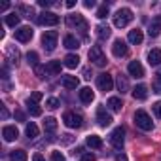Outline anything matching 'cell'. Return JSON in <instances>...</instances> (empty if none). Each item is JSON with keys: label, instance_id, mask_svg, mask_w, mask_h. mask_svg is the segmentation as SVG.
I'll return each instance as SVG.
<instances>
[{"label": "cell", "instance_id": "1", "mask_svg": "<svg viewBox=\"0 0 161 161\" xmlns=\"http://www.w3.org/2000/svg\"><path fill=\"white\" fill-rule=\"evenodd\" d=\"M131 21H133V12L129 8H119L114 15V27H118V29L127 27Z\"/></svg>", "mask_w": 161, "mask_h": 161}, {"label": "cell", "instance_id": "2", "mask_svg": "<svg viewBox=\"0 0 161 161\" xmlns=\"http://www.w3.org/2000/svg\"><path fill=\"white\" fill-rule=\"evenodd\" d=\"M66 25H68L70 29L80 31L82 34H86V32H87V21L84 19V15H78V14L68 15V17H66Z\"/></svg>", "mask_w": 161, "mask_h": 161}, {"label": "cell", "instance_id": "3", "mask_svg": "<svg viewBox=\"0 0 161 161\" xmlns=\"http://www.w3.org/2000/svg\"><path fill=\"white\" fill-rule=\"evenodd\" d=\"M135 123H136V127H140L142 131H152V129H153V121H152V118L148 116V112H144V110H136V112H135Z\"/></svg>", "mask_w": 161, "mask_h": 161}, {"label": "cell", "instance_id": "4", "mask_svg": "<svg viewBox=\"0 0 161 161\" xmlns=\"http://www.w3.org/2000/svg\"><path fill=\"white\" fill-rule=\"evenodd\" d=\"M57 38H59L57 31H46L42 34V46H44V49L46 51H53L55 46H57Z\"/></svg>", "mask_w": 161, "mask_h": 161}, {"label": "cell", "instance_id": "5", "mask_svg": "<svg viewBox=\"0 0 161 161\" xmlns=\"http://www.w3.org/2000/svg\"><path fill=\"white\" fill-rule=\"evenodd\" d=\"M63 121H64V125L70 127V129H80V127L84 125L82 116H80V114H74V112H64Z\"/></svg>", "mask_w": 161, "mask_h": 161}, {"label": "cell", "instance_id": "6", "mask_svg": "<svg viewBox=\"0 0 161 161\" xmlns=\"http://www.w3.org/2000/svg\"><path fill=\"white\" fill-rule=\"evenodd\" d=\"M36 23L38 25H44V27H55L59 23V15H55L53 12H42L36 17Z\"/></svg>", "mask_w": 161, "mask_h": 161}, {"label": "cell", "instance_id": "7", "mask_svg": "<svg viewBox=\"0 0 161 161\" xmlns=\"http://www.w3.org/2000/svg\"><path fill=\"white\" fill-rule=\"evenodd\" d=\"M97 86L101 91H112L114 89V78L108 72H103L97 76Z\"/></svg>", "mask_w": 161, "mask_h": 161}, {"label": "cell", "instance_id": "8", "mask_svg": "<svg viewBox=\"0 0 161 161\" xmlns=\"http://www.w3.org/2000/svg\"><path fill=\"white\" fill-rule=\"evenodd\" d=\"M89 61H93L97 66H104L108 61H106V57H104V53H103V47L101 46H93L91 49H89Z\"/></svg>", "mask_w": 161, "mask_h": 161}, {"label": "cell", "instance_id": "9", "mask_svg": "<svg viewBox=\"0 0 161 161\" xmlns=\"http://www.w3.org/2000/svg\"><path fill=\"white\" fill-rule=\"evenodd\" d=\"M110 142L114 148L121 150L123 148V142H125V129L123 127H116L112 133H110Z\"/></svg>", "mask_w": 161, "mask_h": 161}, {"label": "cell", "instance_id": "10", "mask_svg": "<svg viewBox=\"0 0 161 161\" xmlns=\"http://www.w3.org/2000/svg\"><path fill=\"white\" fill-rule=\"evenodd\" d=\"M127 51H129V47H127V44H125L121 38L114 40V44H112V53H114V57L121 59V57H125V55H127Z\"/></svg>", "mask_w": 161, "mask_h": 161}, {"label": "cell", "instance_id": "11", "mask_svg": "<svg viewBox=\"0 0 161 161\" xmlns=\"http://www.w3.org/2000/svg\"><path fill=\"white\" fill-rule=\"evenodd\" d=\"M32 34H34V31L31 27H19L15 31V40L17 42H31L32 40Z\"/></svg>", "mask_w": 161, "mask_h": 161}, {"label": "cell", "instance_id": "12", "mask_svg": "<svg viewBox=\"0 0 161 161\" xmlns=\"http://www.w3.org/2000/svg\"><path fill=\"white\" fill-rule=\"evenodd\" d=\"M127 70H129V74L133 78H144V66L140 64V61H131Z\"/></svg>", "mask_w": 161, "mask_h": 161}, {"label": "cell", "instance_id": "13", "mask_svg": "<svg viewBox=\"0 0 161 161\" xmlns=\"http://www.w3.org/2000/svg\"><path fill=\"white\" fill-rule=\"evenodd\" d=\"M2 136H4L6 142H14V140L19 136V131H17L15 125H6V127L2 129Z\"/></svg>", "mask_w": 161, "mask_h": 161}, {"label": "cell", "instance_id": "14", "mask_svg": "<svg viewBox=\"0 0 161 161\" xmlns=\"http://www.w3.org/2000/svg\"><path fill=\"white\" fill-rule=\"evenodd\" d=\"M97 121H99L101 127H108L114 119H112V116H110L104 108H99V110H97Z\"/></svg>", "mask_w": 161, "mask_h": 161}, {"label": "cell", "instance_id": "15", "mask_svg": "<svg viewBox=\"0 0 161 161\" xmlns=\"http://www.w3.org/2000/svg\"><path fill=\"white\" fill-rule=\"evenodd\" d=\"M159 32H161V15L153 17V19H152V23H150V29H148V34H150L152 38H157V36H159Z\"/></svg>", "mask_w": 161, "mask_h": 161}, {"label": "cell", "instance_id": "16", "mask_svg": "<svg viewBox=\"0 0 161 161\" xmlns=\"http://www.w3.org/2000/svg\"><path fill=\"white\" fill-rule=\"evenodd\" d=\"M78 95H80V101H82L84 104H89V103L95 99V93L91 91V87H82Z\"/></svg>", "mask_w": 161, "mask_h": 161}, {"label": "cell", "instance_id": "17", "mask_svg": "<svg viewBox=\"0 0 161 161\" xmlns=\"http://www.w3.org/2000/svg\"><path fill=\"white\" fill-rule=\"evenodd\" d=\"M127 40H129L131 44L138 46V44H142V40H144V34H142V31H140V29H133V31H129V36H127Z\"/></svg>", "mask_w": 161, "mask_h": 161}, {"label": "cell", "instance_id": "18", "mask_svg": "<svg viewBox=\"0 0 161 161\" xmlns=\"http://www.w3.org/2000/svg\"><path fill=\"white\" fill-rule=\"evenodd\" d=\"M61 84H63V87H66V89H76V87L80 86V80H78L76 76H63Z\"/></svg>", "mask_w": 161, "mask_h": 161}, {"label": "cell", "instance_id": "19", "mask_svg": "<svg viewBox=\"0 0 161 161\" xmlns=\"http://www.w3.org/2000/svg\"><path fill=\"white\" fill-rule=\"evenodd\" d=\"M146 97H148V87H146V86L140 84V86H136V87L133 89V99H135V101H144Z\"/></svg>", "mask_w": 161, "mask_h": 161}, {"label": "cell", "instance_id": "20", "mask_svg": "<svg viewBox=\"0 0 161 161\" xmlns=\"http://www.w3.org/2000/svg\"><path fill=\"white\" fill-rule=\"evenodd\" d=\"M63 44H64L66 49H78L80 47V40L76 36H72V34H66L64 40H63Z\"/></svg>", "mask_w": 161, "mask_h": 161}, {"label": "cell", "instance_id": "21", "mask_svg": "<svg viewBox=\"0 0 161 161\" xmlns=\"http://www.w3.org/2000/svg\"><path fill=\"white\" fill-rule=\"evenodd\" d=\"M46 72L51 74V76L61 74V61H49V63L46 64Z\"/></svg>", "mask_w": 161, "mask_h": 161}, {"label": "cell", "instance_id": "22", "mask_svg": "<svg viewBox=\"0 0 161 161\" xmlns=\"http://www.w3.org/2000/svg\"><path fill=\"white\" fill-rule=\"evenodd\" d=\"M148 63H150L152 66L161 64V49H152V51L148 53Z\"/></svg>", "mask_w": 161, "mask_h": 161}, {"label": "cell", "instance_id": "23", "mask_svg": "<svg viewBox=\"0 0 161 161\" xmlns=\"http://www.w3.org/2000/svg\"><path fill=\"white\" fill-rule=\"evenodd\" d=\"M116 86H118V89L121 91V95H123V93H127V91H129V80H127V76L119 74V76H118V82H116Z\"/></svg>", "mask_w": 161, "mask_h": 161}, {"label": "cell", "instance_id": "24", "mask_svg": "<svg viewBox=\"0 0 161 161\" xmlns=\"http://www.w3.org/2000/svg\"><path fill=\"white\" fill-rule=\"evenodd\" d=\"M66 68H76L78 64H80V57L78 55H74V53H68L66 57H64V63H63Z\"/></svg>", "mask_w": 161, "mask_h": 161}, {"label": "cell", "instance_id": "25", "mask_svg": "<svg viewBox=\"0 0 161 161\" xmlns=\"http://www.w3.org/2000/svg\"><path fill=\"white\" fill-rule=\"evenodd\" d=\"M44 131L49 133V135L55 133V131H57V119H55V118H46V119H44Z\"/></svg>", "mask_w": 161, "mask_h": 161}, {"label": "cell", "instance_id": "26", "mask_svg": "<svg viewBox=\"0 0 161 161\" xmlns=\"http://www.w3.org/2000/svg\"><path fill=\"white\" fill-rule=\"evenodd\" d=\"M95 31H97V38H99V40H106V38L110 36V32H112L108 25H99Z\"/></svg>", "mask_w": 161, "mask_h": 161}, {"label": "cell", "instance_id": "27", "mask_svg": "<svg viewBox=\"0 0 161 161\" xmlns=\"http://www.w3.org/2000/svg\"><path fill=\"white\" fill-rule=\"evenodd\" d=\"M87 146L93 148V150L103 148V140H101V136H97V135H89V136H87Z\"/></svg>", "mask_w": 161, "mask_h": 161}, {"label": "cell", "instance_id": "28", "mask_svg": "<svg viewBox=\"0 0 161 161\" xmlns=\"http://www.w3.org/2000/svg\"><path fill=\"white\" fill-rule=\"evenodd\" d=\"M108 106H110V110L119 112V110H121V106H123V103H121V99H119V97H110V99H108Z\"/></svg>", "mask_w": 161, "mask_h": 161}, {"label": "cell", "instance_id": "29", "mask_svg": "<svg viewBox=\"0 0 161 161\" xmlns=\"http://www.w3.org/2000/svg\"><path fill=\"white\" fill-rule=\"evenodd\" d=\"M10 159H12V161H27V159H29V155H27V152H25V150H14V152H12V155H10Z\"/></svg>", "mask_w": 161, "mask_h": 161}, {"label": "cell", "instance_id": "30", "mask_svg": "<svg viewBox=\"0 0 161 161\" xmlns=\"http://www.w3.org/2000/svg\"><path fill=\"white\" fill-rule=\"evenodd\" d=\"M25 133H27V136H29V140H32V138H36L38 136V127H36V123H27V129H25Z\"/></svg>", "mask_w": 161, "mask_h": 161}, {"label": "cell", "instance_id": "31", "mask_svg": "<svg viewBox=\"0 0 161 161\" xmlns=\"http://www.w3.org/2000/svg\"><path fill=\"white\" fill-rule=\"evenodd\" d=\"M19 19H21V17L14 12V14L6 15V25H8V27H17V25H19Z\"/></svg>", "mask_w": 161, "mask_h": 161}, {"label": "cell", "instance_id": "32", "mask_svg": "<svg viewBox=\"0 0 161 161\" xmlns=\"http://www.w3.org/2000/svg\"><path fill=\"white\" fill-rule=\"evenodd\" d=\"M27 63L36 68V66H38V53H36V51H29V53H27Z\"/></svg>", "mask_w": 161, "mask_h": 161}, {"label": "cell", "instance_id": "33", "mask_svg": "<svg viewBox=\"0 0 161 161\" xmlns=\"http://www.w3.org/2000/svg\"><path fill=\"white\" fill-rule=\"evenodd\" d=\"M27 104H29V112H31V116H34V118L42 116V108H40L38 104H34V103H27Z\"/></svg>", "mask_w": 161, "mask_h": 161}, {"label": "cell", "instance_id": "34", "mask_svg": "<svg viewBox=\"0 0 161 161\" xmlns=\"http://www.w3.org/2000/svg\"><path fill=\"white\" fill-rule=\"evenodd\" d=\"M40 101H42V93H40V91H34V93L29 97V101H27V103H34V104H38Z\"/></svg>", "mask_w": 161, "mask_h": 161}, {"label": "cell", "instance_id": "35", "mask_svg": "<svg viewBox=\"0 0 161 161\" xmlns=\"http://www.w3.org/2000/svg\"><path fill=\"white\" fill-rule=\"evenodd\" d=\"M97 17H99V19L108 17V6H101V8L97 10Z\"/></svg>", "mask_w": 161, "mask_h": 161}, {"label": "cell", "instance_id": "36", "mask_svg": "<svg viewBox=\"0 0 161 161\" xmlns=\"http://www.w3.org/2000/svg\"><path fill=\"white\" fill-rule=\"evenodd\" d=\"M152 110H153V114H155V118H161V101H157V103H153V104H152Z\"/></svg>", "mask_w": 161, "mask_h": 161}, {"label": "cell", "instance_id": "37", "mask_svg": "<svg viewBox=\"0 0 161 161\" xmlns=\"http://www.w3.org/2000/svg\"><path fill=\"white\" fill-rule=\"evenodd\" d=\"M34 74H36L38 78H44V76L47 74V72H46V66H42V64H38V66L34 68Z\"/></svg>", "mask_w": 161, "mask_h": 161}, {"label": "cell", "instance_id": "38", "mask_svg": "<svg viewBox=\"0 0 161 161\" xmlns=\"http://www.w3.org/2000/svg\"><path fill=\"white\" fill-rule=\"evenodd\" d=\"M46 106L51 108V110H55V108H59V101H57V99H47V101H46Z\"/></svg>", "mask_w": 161, "mask_h": 161}, {"label": "cell", "instance_id": "39", "mask_svg": "<svg viewBox=\"0 0 161 161\" xmlns=\"http://www.w3.org/2000/svg\"><path fill=\"white\" fill-rule=\"evenodd\" d=\"M19 10H21L23 14H27V17H29V19H31V17L34 15V12H32V8H29V6H21Z\"/></svg>", "mask_w": 161, "mask_h": 161}, {"label": "cell", "instance_id": "40", "mask_svg": "<svg viewBox=\"0 0 161 161\" xmlns=\"http://www.w3.org/2000/svg\"><path fill=\"white\" fill-rule=\"evenodd\" d=\"M51 161H64V155L61 152H53L51 153Z\"/></svg>", "mask_w": 161, "mask_h": 161}, {"label": "cell", "instance_id": "41", "mask_svg": "<svg viewBox=\"0 0 161 161\" xmlns=\"http://www.w3.org/2000/svg\"><path fill=\"white\" fill-rule=\"evenodd\" d=\"M80 161H95V155H93V153H84Z\"/></svg>", "mask_w": 161, "mask_h": 161}, {"label": "cell", "instance_id": "42", "mask_svg": "<svg viewBox=\"0 0 161 161\" xmlns=\"http://www.w3.org/2000/svg\"><path fill=\"white\" fill-rule=\"evenodd\" d=\"M38 4H40L42 8H49V6H51L53 2H51V0H40V2H38Z\"/></svg>", "mask_w": 161, "mask_h": 161}, {"label": "cell", "instance_id": "43", "mask_svg": "<svg viewBox=\"0 0 161 161\" xmlns=\"http://www.w3.org/2000/svg\"><path fill=\"white\" fill-rule=\"evenodd\" d=\"M15 119H19V121H25V114H23L21 110H15Z\"/></svg>", "mask_w": 161, "mask_h": 161}, {"label": "cell", "instance_id": "44", "mask_svg": "<svg viewBox=\"0 0 161 161\" xmlns=\"http://www.w3.org/2000/svg\"><path fill=\"white\" fill-rule=\"evenodd\" d=\"M32 161H46V159H44L42 153H34V155H32Z\"/></svg>", "mask_w": 161, "mask_h": 161}, {"label": "cell", "instance_id": "45", "mask_svg": "<svg viewBox=\"0 0 161 161\" xmlns=\"http://www.w3.org/2000/svg\"><path fill=\"white\" fill-rule=\"evenodd\" d=\"M84 6H86V8H93V6H95V0H86Z\"/></svg>", "mask_w": 161, "mask_h": 161}, {"label": "cell", "instance_id": "46", "mask_svg": "<svg viewBox=\"0 0 161 161\" xmlns=\"http://www.w3.org/2000/svg\"><path fill=\"white\" fill-rule=\"evenodd\" d=\"M64 138H63V142L64 144H68V142H72V135H63Z\"/></svg>", "mask_w": 161, "mask_h": 161}, {"label": "cell", "instance_id": "47", "mask_svg": "<svg viewBox=\"0 0 161 161\" xmlns=\"http://www.w3.org/2000/svg\"><path fill=\"white\" fill-rule=\"evenodd\" d=\"M153 93H161V84H153Z\"/></svg>", "mask_w": 161, "mask_h": 161}, {"label": "cell", "instance_id": "48", "mask_svg": "<svg viewBox=\"0 0 161 161\" xmlns=\"http://www.w3.org/2000/svg\"><path fill=\"white\" fill-rule=\"evenodd\" d=\"M155 82H157V84H161V68L155 72Z\"/></svg>", "mask_w": 161, "mask_h": 161}, {"label": "cell", "instance_id": "49", "mask_svg": "<svg viewBox=\"0 0 161 161\" xmlns=\"http://www.w3.org/2000/svg\"><path fill=\"white\" fill-rule=\"evenodd\" d=\"M10 114H8V110H6V106H2V119H6Z\"/></svg>", "mask_w": 161, "mask_h": 161}, {"label": "cell", "instance_id": "50", "mask_svg": "<svg viewBox=\"0 0 161 161\" xmlns=\"http://www.w3.org/2000/svg\"><path fill=\"white\" fill-rule=\"evenodd\" d=\"M74 6H76L74 0H68V2H66V8H74Z\"/></svg>", "mask_w": 161, "mask_h": 161}, {"label": "cell", "instance_id": "51", "mask_svg": "<svg viewBox=\"0 0 161 161\" xmlns=\"http://www.w3.org/2000/svg\"><path fill=\"white\" fill-rule=\"evenodd\" d=\"M8 8H10V4H8V2H6V4H2V6H0V12H6V10H8Z\"/></svg>", "mask_w": 161, "mask_h": 161}, {"label": "cell", "instance_id": "52", "mask_svg": "<svg viewBox=\"0 0 161 161\" xmlns=\"http://www.w3.org/2000/svg\"><path fill=\"white\" fill-rule=\"evenodd\" d=\"M82 152H84V148H76V152H72V153H74V155H76V153L80 155V153H82Z\"/></svg>", "mask_w": 161, "mask_h": 161}]
</instances>
